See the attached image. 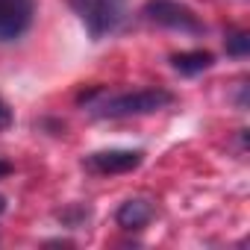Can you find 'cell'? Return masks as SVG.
<instances>
[{
  "label": "cell",
  "instance_id": "6da1fadb",
  "mask_svg": "<svg viewBox=\"0 0 250 250\" xmlns=\"http://www.w3.org/2000/svg\"><path fill=\"white\" fill-rule=\"evenodd\" d=\"M174 103V94L165 88H139V91H124L109 94L97 103H91V115L97 118H133V115H150Z\"/></svg>",
  "mask_w": 250,
  "mask_h": 250
},
{
  "label": "cell",
  "instance_id": "7a4b0ae2",
  "mask_svg": "<svg viewBox=\"0 0 250 250\" xmlns=\"http://www.w3.org/2000/svg\"><path fill=\"white\" fill-rule=\"evenodd\" d=\"M145 18L165 30H177V33H188V36L203 33V21L194 15V9H188L180 0H147Z\"/></svg>",
  "mask_w": 250,
  "mask_h": 250
},
{
  "label": "cell",
  "instance_id": "3957f363",
  "mask_svg": "<svg viewBox=\"0 0 250 250\" xmlns=\"http://www.w3.org/2000/svg\"><path fill=\"white\" fill-rule=\"evenodd\" d=\"M74 9L94 39L115 33L124 21V0H74Z\"/></svg>",
  "mask_w": 250,
  "mask_h": 250
},
{
  "label": "cell",
  "instance_id": "277c9868",
  "mask_svg": "<svg viewBox=\"0 0 250 250\" xmlns=\"http://www.w3.org/2000/svg\"><path fill=\"white\" fill-rule=\"evenodd\" d=\"M145 153L142 150H97L83 159V165L91 174H127L142 165Z\"/></svg>",
  "mask_w": 250,
  "mask_h": 250
},
{
  "label": "cell",
  "instance_id": "5b68a950",
  "mask_svg": "<svg viewBox=\"0 0 250 250\" xmlns=\"http://www.w3.org/2000/svg\"><path fill=\"white\" fill-rule=\"evenodd\" d=\"M33 24V0H0V42L21 39Z\"/></svg>",
  "mask_w": 250,
  "mask_h": 250
},
{
  "label": "cell",
  "instance_id": "8992f818",
  "mask_svg": "<svg viewBox=\"0 0 250 250\" xmlns=\"http://www.w3.org/2000/svg\"><path fill=\"white\" fill-rule=\"evenodd\" d=\"M153 215H156V206L147 197H130V200H124L118 206L115 221L124 229H142V227H147L153 221Z\"/></svg>",
  "mask_w": 250,
  "mask_h": 250
},
{
  "label": "cell",
  "instance_id": "52a82bcc",
  "mask_svg": "<svg viewBox=\"0 0 250 250\" xmlns=\"http://www.w3.org/2000/svg\"><path fill=\"white\" fill-rule=\"evenodd\" d=\"M212 53L209 50H188V53H177V56H171V65L180 71V74H186V77H194V74H203L206 68H212Z\"/></svg>",
  "mask_w": 250,
  "mask_h": 250
},
{
  "label": "cell",
  "instance_id": "ba28073f",
  "mask_svg": "<svg viewBox=\"0 0 250 250\" xmlns=\"http://www.w3.org/2000/svg\"><path fill=\"white\" fill-rule=\"evenodd\" d=\"M247 50H250L247 33H232V36H227V53H229V56H247Z\"/></svg>",
  "mask_w": 250,
  "mask_h": 250
},
{
  "label": "cell",
  "instance_id": "9c48e42d",
  "mask_svg": "<svg viewBox=\"0 0 250 250\" xmlns=\"http://www.w3.org/2000/svg\"><path fill=\"white\" fill-rule=\"evenodd\" d=\"M9 124H12V109L6 106V100H3V97H0V133H3Z\"/></svg>",
  "mask_w": 250,
  "mask_h": 250
},
{
  "label": "cell",
  "instance_id": "30bf717a",
  "mask_svg": "<svg viewBox=\"0 0 250 250\" xmlns=\"http://www.w3.org/2000/svg\"><path fill=\"white\" fill-rule=\"evenodd\" d=\"M0 174H9V162H0Z\"/></svg>",
  "mask_w": 250,
  "mask_h": 250
},
{
  "label": "cell",
  "instance_id": "8fae6325",
  "mask_svg": "<svg viewBox=\"0 0 250 250\" xmlns=\"http://www.w3.org/2000/svg\"><path fill=\"white\" fill-rule=\"evenodd\" d=\"M3 209H6V200H3V197H0V212H3Z\"/></svg>",
  "mask_w": 250,
  "mask_h": 250
}]
</instances>
